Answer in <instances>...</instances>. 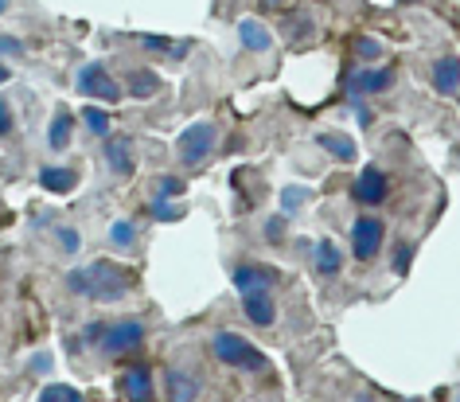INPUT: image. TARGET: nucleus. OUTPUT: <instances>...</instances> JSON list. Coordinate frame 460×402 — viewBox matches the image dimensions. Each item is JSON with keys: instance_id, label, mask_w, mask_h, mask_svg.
I'll list each match as a JSON object with an SVG mask.
<instances>
[{"instance_id": "obj_12", "label": "nucleus", "mask_w": 460, "mask_h": 402, "mask_svg": "<svg viewBox=\"0 0 460 402\" xmlns=\"http://www.w3.org/2000/svg\"><path fill=\"white\" fill-rule=\"evenodd\" d=\"M429 83L437 94H460V55H441L429 67Z\"/></svg>"}, {"instance_id": "obj_9", "label": "nucleus", "mask_w": 460, "mask_h": 402, "mask_svg": "<svg viewBox=\"0 0 460 402\" xmlns=\"http://www.w3.org/2000/svg\"><path fill=\"white\" fill-rule=\"evenodd\" d=\"M118 387L125 402H156V387H153V371L148 367H125Z\"/></svg>"}, {"instance_id": "obj_16", "label": "nucleus", "mask_w": 460, "mask_h": 402, "mask_svg": "<svg viewBox=\"0 0 460 402\" xmlns=\"http://www.w3.org/2000/svg\"><path fill=\"white\" fill-rule=\"evenodd\" d=\"M40 183H43V192L66 195V192H75L78 172H75V168H66V165H43V168H40Z\"/></svg>"}, {"instance_id": "obj_21", "label": "nucleus", "mask_w": 460, "mask_h": 402, "mask_svg": "<svg viewBox=\"0 0 460 402\" xmlns=\"http://www.w3.org/2000/svg\"><path fill=\"white\" fill-rule=\"evenodd\" d=\"M137 223L133 219H113L110 223V246H118V250H133L137 246Z\"/></svg>"}, {"instance_id": "obj_34", "label": "nucleus", "mask_w": 460, "mask_h": 402, "mask_svg": "<svg viewBox=\"0 0 460 402\" xmlns=\"http://www.w3.org/2000/svg\"><path fill=\"white\" fill-rule=\"evenodd\" d=\"M281 235H285V215H273V219L266 223V238L270 243H281Z\"/></svg>"}, {"instance_id": "obj_3", "label": "nucleus", "mask_w": 460, "mask_h": 402, "mask_svg": "<svg viewBox=\"0 0 460 402\" xmlns=\"http://www.w3.org/2000/svg\"><path fill=\"white\" fill-rule=\"evenodd\" d=\"M75 86H78V94H86L94 102H106V106H113V102L125 98V86L113 83V78L106 75V67H102L98 59H90V63L78 67V71H75Z\"/></svg>"}, {"instance_id": "obj_6", "label": "nucleus", "mask_w": 460, "mask_h": 402, "mask_svg": "<svg viewBox=\"0 0 460 402\" xmlns=\"http://www.w3.org/2000/svg\"><path fill=\"white\" fill-rule=\"evenodd\" d=\"M383 238H386V227L378 215H359L351 223V255L359 262H371L378 250H383Z\"/></svg>"}, {"instance_id": "obj_22", "label": "nucleus", "mask_w": 460, "mask_h": 402, "mask_svg": "<svg viewBox=\"0 0 460 402\" xmlns=\"http://www.w3.org/2000/svg\"><path fill=\"white\" fill-rule=\"evenodd\" d=\"M308 200H313V192L301 188V183H293V188H285V192H281V215H285V219H289V215L301 211Z\"/></svg>"}, {"instance_id": "obj_39", "label": "nucleus", "mask_w": 460, "mask_h": 402, "mask_svg": "<svg viewBox=\"0 0 460 402\" xmlns=\"http://www.w3.org/2000/svg\"><path fill=\"white\" fill-rule=\"evenodd\" d=\"M8 4H13V0H0V16H4V13H8Z\"/></svg>"}, {"instance_id": "obj_28", "label": "nucleus", "mask_w": 460, "mask_h": 402, "mask_svg": "<svg viewBox=\"0 0 460 402\" xmlns=\"http://www.w3.org/2000/svg\"><path fill=\"white\" fill-rule=\"evenodd\" d=\"M188 192V183L180 176H156V200H180Z\"/></svg>"}, {"instance_id": "obj_24", "label": "nucleus", "mask_w": 460, "mask_h": 402, "mask_svg": "<svg viewBox=\"0 0 460 402\" xmlns=\"http://www.w3.org/2000/svg\"><path fill=\"white\" fill-rule=\"evenodd\" d=\"M83 121H86V130L94 133V137H110V130H113L110 113L102 110V106H86V110H83Z\"/></svg>"}, {"instance_id": "obj_25", "label": "nucleus", "mask_w": 460, "mask_h": 402, "mask_svg": "<svg viewBox=\"0 0 460 402\" xmlns=\"http://www.w3.org/2000/svg\"><path fill=\"white\" fill-rule=\"evenodd\" d=\"M351 51H355V59L359 63H375V59H383V43L378 40H371V36H355V43H351Z\"/></svg>"}, {"instance_id": "obj_33", "label": "nucleus", "mask_w": 460, "mask_h": 402, "mask_svg": "<svg viewBox=\"0 0 460 402\" xmlns=\"http://www.w3.org/2000/svg\"><path fill=\"white\" fill-rule=\"evenodd\" d=\"M102 336H106V320H94V325L83 328V336H78V340H83V344H98V348H102Z\"/></svg>"}, {"instance_id": "obj_37", "label": "nucleus", "mask_w": 460, "mask_h": 402, "mask_svg": "<svg viewBox=\"0 0 460 402\" xmlns=\"http://www.w3.org/2000/svg\"><path fill=\"white\" fill-rule=\"evenodd\" d=\"M8 78H13V71H8V67H4V63H0V86H4V83H8Z\"/></svg>"}, {"instance_id": "obj_11", "label": "nucleus", "mask_w": 460, "mask_h": 402, "mask_svg": "<svg viewBox=\"0 0 460 402\" xmlns=\"http://www.w3.org/2000/svg\"><path fill=\"white\" fill-rule=\"evenodd\" d=\"M102 156H106V168L113 176H133L137 160H133V141L129 137H106V148H102Z\"/></svg>"}, {"instance_id": "obj_13", "label": "nucleus", "mask_w": 460, "mask_h": 402, "mask_svg": "<svg viewBox=\"0 0 460 402\" xmlns=\"http://www.w3.org/2000/svg\"><path fill=\"white\" fill-rule=\"evenodd\" d=\"M230 281H234L238 293H254V290H270V285L278 281V273L270 266H250V262H243V266H234Z\"/></svg>"}, {"instance_id": "obj_36", "label": "nucleus", "mask_w": 460, "mask_h": 402, "mask_svg": "<svg viewBox=\"0 0 460 402\" xmlns=\"http://www.w3.org/2000/svg\"><path fill=\"white\" fill-rule=\"evenodd\" d=\"M51 215H55V211H40L36 219H31V227H51Z\"/></svg>"}, {"instance_id": "obj_4", "label": "nucleus", "mask_w": 460, "mask_h": 402, "mask_svg": "<svg viewBox=\"0 0 460 402\" xmlns=\"http://www.w3.org/2000/svg\"><path fill=\"white\" fill-rule=\"evenodd\" d=\"M145 344V325L137 317H121L106 325V336H102V352L110 360H121V355H133Z\"/></svg>"}, {"instance_id": "obj_1", "label": "nucleus", "mask_w": 460, "mask_h": 402, "mask_svg": "<svg viewBox=\"0 0 460 402\" xmlns=\"http://www.w3.org/2000/svg\"><path fill=\"white\" fill-rule=\"evenodd\" d=\"M133 285H137V270L118 266V262H110V258H98L94 266L66 273V290H71V293L90 297V301H106V305L129 297Z\"/></svg>"}, {"instance_id": "obj_18", "label": "nucleus", "mask_w": 460, "mask_h": 402, "mask_svg": "<svg viewBox=\"0 0 460 402\" xmlns=\"http://www.w3.org/2000/svg\"><path fill=\"white\" fill-rule=\"evenodd\" d=\"M316 145L324 148V153L332 160H340V165H351L355 160V141L348 133H336V130H324V133H316Z\"/></svg>"}, {"instance_id": "obj_29", "label": "nucleus", "mask_w": 460, "mask_h": 402, "mask_svg": "<svg viewBox=\"0 0 460 402\" xmlns=\"http://www.w3.org/2000/svg\"><path fill=\"white\" fill-rule=\"evenodd\" d=\"M55 243H59L63 255H78V250H83V235H78L75 227H55Z\"/></svg>"}, {"instance_id": "obj_23", "label": "nucleus", "mask_w": 460, "mask_h": 402, "mask_svg": "<svg viewBox=\"0 0 460 402\" xmlns=\"http://www.w3.org/2000/svg\"><path fill=\"white\" fill-rule=\"evenodd\" d=\"M183 215L188 211H183L180 203H172V200H153L148 203V219H156V223H180Z\"/></svg>"}, {"instance_id": "obj_8", "label": "nucleus", "mask_w": 460, "mask_h": 402, "mask_svg": "<svg viewBox=\"0 0 460 402\" xmlns=\"http://www.w3.org/2000/svg\"><path fill=\"white\" fill-rule=\"evenodd\" d=\"M394 86V67H359L348 78V98H363V94H386Z\"/></svg>"}, {"instance_id": "obj_35", "label": "nucleus", "mask_w": 460, "mask_h": 402, "mask_svg": "<svg viewBox=\"0 0 460 402\" xmlns=\"http://www.w3.org/2000/svg\"><path fill=\"white\" fill-rule=\"evenodd\" d=\"M351 110H355V118H359L363 130H371V121H375V113L363 106V98H351Z\"/></svg>"}, {"instance_id": "obj_30", "label": "nucleus", "mask_w": 460, "mask_h": 402, "mask_svg": "<svg viewBox=\"0 0 460 402\" xmlns=\"http://www.w3.org/2000/svg\"><path fill=\"white\" fill-rule=\"evenodd\" d=\"M413 250H418V246H413V243H398V250H394V273H398V278H406V273H410Z\"/></svg>"}, {"instance_id": "obj_2", "label": "nucleus", "mask_w": 460, "mask_h": 402, "mask_svg": "<svg viewBox=\"0 0 460 402\" xmlns=\"http://www.w3.org/2000/svg\"><path fill=\"white\" fill-rule=\"evenodd\" d=\"M211 352L218 363H226L230 371H246V375H261L270 371V355H261V348H254L246 336L238 332H215Z\"/></svg>"}, {"instance_id": "obj_27", "label": "nucleus", "mask_w": 460, "mask_h": 402, "mask_svg": "<svg viewBox=\"0 0 460 402\" xmlns=\"http://www.w3.org/2000/svg\"><path fill=\"white\" fill-rule=\"evenodd\" d=\"M141 43L148 51H164V55H172V59H183L188 55V43H172L168 36H141Z\"/></svg>"}, {"instance_id": "obj_7", "label": "nucleus", "mask_w": 460, "mask_h": 402, "mask_svg": "<svg viewBox=\"0 0 460 402\" xmlns=\"http://www.w3.org/2000/svg\"><path fill=\"white\" fill-rule=\"evenodd\" d=\"M386 195H390V180L378 165H367L351 183V200L359 203V208H383Z\"/></svg>"}, {"instance_id": "obj_19", "label": "nucleus", "mask_w": 460, "mask_h": 402, "mask_svg": "<svg viewBox=\"0 0 460 402\" xmlns=\"http://www.w3.org/2000/svg\"><path fill=\"white\" fill-rule=\"evenodd\" d=\"M238 40H243V48L246 51H270L273 48V36H270V28L261 24V20H238Z\"/></svg>"}, {"instance_id": "obj_26", "label": "nucleus", "mask_w": 460, "mask_h": 402, "mask_svg": "<svg viewBox=\"0 0 460 402\" xmlns=\"http://www.w3.org/2000/svg\"><path fill=\"white\" fill-rule=\"evenodd\" d=\"M40 402H86V398H83V390H75L66 383H51L40 390Z\"/></svg>"}, {"instance_id": "obj_14", "label": "nucleus", "mask_w": 460, "mask_h": 402, "mask_svg": "<svg viewBox=\"0 0 460 402\" xmlns=\"http://www.w3.org/2000/svg\"><path fill=\"white\" fill-rule=\"evenodd\" d=\"M164 390H168V402H195L199 398V379L191 371H183V367H168Z\"/></svg>"}, {"instance_id": "obj_38", "label": "nucleus", "mask_w": 460, "mask_h": 402, "mask_svg": "<svg viewBox=\"0 0 460 402\" xmlns=\"http://www.w3.org/2000/svg\"><path fill=\"white\" fill-rule=\"evenodd\" d=\"M261 8H285V0H261Z\"/></svg>"}, {"instance_id": "obj_32", "label": "nucleus", "mask_w": 460, "mask_h": 402, "mask_svg": "<svg viewBox=\"0 0 460 402\" xmlns=\"http://www.w3.org/2000/svg\"><path fill=\"white\" fill-rule=\"evenodd\" d=\"M13 125H16L13 102H8V98H0V141H4V137H8V133H13Z\"/></svg>"}, {"instance_id": "obj_31", "label": "nucleus", "mask_w": 460, "mask_h": 402, "mask_svg": "<svg viewBox=\"0 0 460 402\" xmlns=\"http://www.w3.org/2000/svg\"><path fill=\"white\" fill-rule=\"evenodd\" d=\"M20 55H24V40L0 36V59H20Z\"/></svg>"}, {"instance_id": "obj_5", "label": "nucleus", "mask_w": 460, "mask_h": 402, "mask_svg": "<svg viewBox=\"0 0 460 402\" xmlns=\"http://www.w3.org/2000/svg\"><path fill=\"white\" fill-rule=\"evenodd\" d=\"M215 141H218V130H215V121H195L188 125V130L180 133V141H176V156L183 160V165H203L207 156L215 153Z\"/></svg>"}, {"instance_id": "obj_17", "label": "nucleus", "mask_w": 460, "mask_h": 402, "mask_svg": "<svg viewBox=\"0 0 460 402\" xmlns=\"http://www.w3.org/2000/svg\"><path fill=\"white\" fill-rule=\"evenodd\" d=\"M71 133H75V113L59 106L51 118V130H48V148L51 153H66V145H71Z\"/></svg>"}, {"instance_id": "obj_10", "label": "nucleus", "mask_w": 460, "mask_h": 402, "mask_svg": "<svg viewBox=\"0 0 460 402\" xmlns=\"http://www.w3.org/2000/svg\"><path fill=\"white\" fill-rule=\"evenodd\" d=\"M243 313L250 325L258 328H270L278 320V301H273L270 290H254V293H243Z\"/></svg>"}, {"instance_id": "obj_15", "label": "nucleus", "mask_w": 460, "mask_h": 402, "mask_svg": "<svg viewBox=\"0 0 460 402\" xmlns=\"http://www.w3.org/2000/svg\"><path fill=\"white\" fill-rule=\"evenodd\" d=\"M313 266H316L320 278H340L343 255H340V246L332 243V238H320V243L313 246Z\"/></svg>"}, {"instance_id": "obj_20", "label": "nucleus", "mask_w": 460, "mask_h": 402, "mask_svg": "<svg viewBox=\"0 0 460 402\" xmlns=\"http://www.w3.org/2000/svg\"><path fill=\"white\" fill-rule=\"evenodd\" d=\"M156 90H160V75L148 71V67H137L129 75V83H125V94H133V98H153Z\"/></svg>"}]
</instances>
